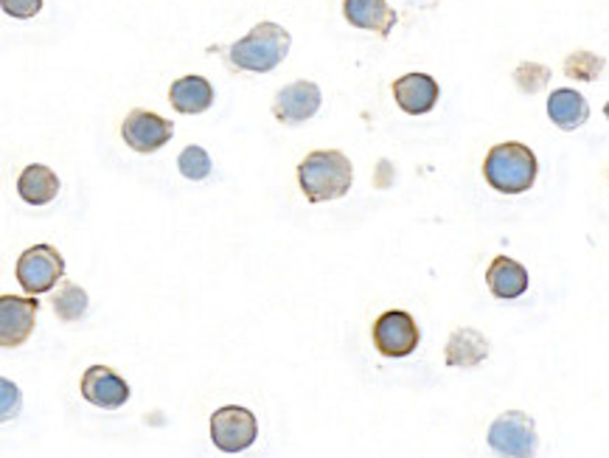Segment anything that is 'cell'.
I'll return each mask as SVG.
<instances>
[{
	"mask_svg": "<svg viewBox=\"0 0 609 458\" xmlns=\"http://www.w3.org/2000/svg\"><path fill=\"white\" fill-rule=\"evenodd\" d=\"M351 160L340 149H315L298 166L301 191L309 202L340 200L351 189Z\"/></svg>",
	"mask_w": 609,
	"mask_h": 458,
	"instance_id": "cell-1",
	"label": "cell"
},
{
	"mask_svg": "<svg viewBox=\"0 0 609 458\" xmlns=\"http://www.w3.org/2000/svg\"><path fill=\"white\" fill-rule=\"evenodd\" d=\"M290 45H293V38L290 31L279 23H270V20H262L253 29L244 34L242 40L228 49V60H231L233 67L239 71H250V74H270L275 65L284 62V56L290 54Z\"/></svg>",
	"mask_w": 609,
	"mask_h": 458,
	"instance_id": "cell-2",
	"label": "cell"
},
{
	"mask_svg": "<svg viewBox=\"0 0 609 458\" xmlns=\"http://www.w3.org/2000/svg\"><path fill=\"white\" fill-rule=\"evenodd\" d=\"M536 155L519 140H506L489 149L483 160V178L500 195H523L536 184Z\"/></svg>",
	"mask_w": 609,
	"mask_h": 458,
	"instance_id": "cell-3",
	"label": "cell"
},
{
	"mask_svg": "<svg viewBox=\"0 0 609 458\" xmlns=\"http://www.w3.org/2000/svg\"><path fill=\"white\" fill-rule=\"evenodd\" d=\"M18 281L29 295H43L56 290L65 275V259L51 244H31L18 259Z\"/></svg>",
	"mask_w": 609,
	"mask_h": 458,
	"instance_id": "cell-4",
	"label": "cell"
},
{
	"mask_svg": "<svg viewBox=\"0 0 609 458\" xmlns=\"http://www.w3.org/2000/svg\"><path fill=\"white\" fill-rule=\"evenodd\" d=\"M489 447L497 456L525 458L536 452V428L534 419L523 410H508L500 414L489 428Z\"/></svg>",
	"mask_w": 609,
	"mask_h": 458,
	"instance_id": "cell-5",
	"label": "cell"
},
{
	"mask_svg": "<svg viewBox=\"0 0 609 458\" xmlns=\"http://www.w3.org/2000/svg\"><path fill=\"white\" fill-rule=\"evenodd\" d=\"M419 326L413 315L405 310H388L374 321V346L382 357L399 361V357L413 355L419 346Z\"/></svg>",
	"mask_w": 609,
	"mask_h": 458,
	"instance_id": "cell-6",
	"label": "cell"
},
{
	"mask_svg": "<svg viewBox=\"0 0 609 458\" xmlns=\"http://www.w3.org/2000/svg\"><path fill=\"white\" fill-rule=\"evenodd\" d=\"M259 436V421L253 410L242 405H225L213 410L211 416V439L222 452H244Z\"/></svg>",
	"mask_w": 609,
	"mask_h": 458,
	"instance_id": "cell-7",
	"label": "cell"
},
{
	"mask_svg": "<svg viewBox=\"0 0 609 458\" xmlns=\"http://www.w3.org/2000/svg\"><path fill=\"white\" fill-rule=\"evenodd\" d=\"M175 135V124L149 111H133L122 124V138L138 155H153L166 147Z\"/></svg>",
	"mask_w": 609,
	"mask_h": 458,
	"instance_id": "cell-8",
	"label": "cell"
},
{
	"mask_svg": "<svg viewBox=\"0 0 609 458\" xmlns=\"http://www.w3.org/2000/svg\"><path fill=\"white\" fill-rule=\"evenodd\" d=\"M38 312V299L3 295V299H0V343L7 348L23 346L31 337V332H34Z\"/></svg>",
	"mask_w": 609,
	"mask_h": 458,
	"instance_id": "cell-9",
	"label": "cell"
},
{
	"mask_svg": "<svg viewBox=\"0 0 609 458\" xmlns=\"http://www.w3.org/2000/svg\"><path fill=\"white\" fill-rule=\"evenodd\" d=\"M321 87L315 82H293L286 85L284 91H279L273 102V116L279 118L281 124H304L321 111Z\"/></svg>",
	"mask_w": 609,
	"mask_h": 458,
	"instance_id": "cell-10",
	"label": "cell"
},
{
	"mask_svg": "<svg viewBox=\"0 0 609 458\" xmlns=\"http://www.w3.org/2000/svg\"><path fill=\"white\" fill-rule=\"evenodd\" d=\"M82 397L91 405L104 410H116L122 408L129 399V385L127 379L118 377L113 368L107 366H91L85 374H82Z\"/></svg>",
	"mask_w": 609,
	"mask_h": 458,
	"instance_id": "cell-11",
	"label": "cell"
},
{
	"mask_svg": "<svg viewBox=\"0 0 609 458\" xmlns=\"http://www.w3.org/2000/svg\"><path fill=\"white\" fill-rule=\"evenodd\" d=\"M441 87L433 76L405 74L393 82V98L408 116H424L439 104Z\"/></svg>",
	"mask_w": 609,
	"mask_h": 458,
	"instance_id": "cell-12",
	"label": "cell"
},
{
	"mask_svg": "<svg viewBox=\"0 0 609 458\" xmlns=\"http://www.w3.org/2000/svg\"><path fill=\"white\" fill-rule=\"evenodd\" d=\"M343 14L354 29L377 31L379 38H388L397 25V12L388 7V0H346Z\"/></svg>",
	"mask_w": 609,
	"mask_h": 458,
	"instance_id": "cell-13",
	"label": "cell"
},
{
	"mask_svg": "<svg viewBox=\"0 0 609 458\" xmlns=\"http://www.w3.org/2000/svg\"><path fill=\"white\" fill-rule=\"evenodd\" d=\"M486 284L494 299H519L528 290V270L508 257H494L486 270Z\"/></svg>",
	"mask_w": 609,
	"mask_h": 458,
	"instance_id": "cell-14",
	"label": "cell"
},
{
	"mask_svg": "<svg viewBox=\"0 0 609 458\" xmlns=\"http://www.w3.org/2000/svg\"><path fill=\"white\" fill-rule=\"evenodd\" d=\"M486 357H489V341L477 330H470V326L455 330L450 335V341H447V348H444L447 366L472 368V366H481Z\"/></svg>",
	"mask_w": 609,
	"mask_h": 458,
	"instance_id": "cell-15",
	"label": "cell"
},
{
	"mask_svg": "<svg viewBox=\"0 0 609 458\" xmlns=\"http://www.w3.org/2000/svg\"><path fill=\"white\" fill-rule=\"evenodd\" d=\"M548 118L565 133L579 129L581 124H587L590 118V104L581 96L579 91H570V87H559L548 96Z\"/></svg>",
	"mask_w": 609,
	"mask_h": 458,
	"instance_id": "cell-16",
	"label": "cell"
},
{
	"mask_svg": "<svg viewBox=\"0 0 609 458\" xmlns=\"http://www.w3.org/2000/svg\"><path fill=\"white\" fill-rule=\"evenodd\" d=\"M18 195L29 206H49L56 195H60V178L56 171L45 164H31L20 171L18 178Z\"/></svg>",
	"mask_w": 609,
	"mask_h": 458,
	"instance_id": "cell-17",
	"label": "cell"
},
{
	"mask_svg": "<svg viewBox=\"0 0 609 458\" xmlns=\"http://www.w3.org/2000/svg\"><path fill=\"white\" fill-rule=\"evenodd\" d=\"M169 102L177 113L197 116V113H206L213 104V87L202 76H183V80H177L169 87Z\"/></svg>",
	"mask_w": 609,
	"mask_h": 458,
	"instance_id": "cell-18",
	"label": "cell"
},
{
	"mask_svg": "<svg viewBox=\"0 0 609 458\" xmlns=\"http://www.w3.org/2000/svg\"><path fill=\"white\" fill-rule=\"evenodd\" d=\"M51 306H54L56 319L71 324V321H80L87 312V293L74 281H62L54 299H51Z\"/></svg>",
	"mask_w": 609,
	"mask_h": 458,
	"instance_id": "cell-19",
	"label": "cell"
},
{
	"mask_svg": "<svg viewBox=\"0 0 609 458\" xmlns=\"http://www.w3.org/2000/svg\"><path fill=\"white\" fill-rule=\"evenodd\" d=\"M607 60L592 51H573L565 60V74L576 82H596L603 74Z\"/></svg>",
	"mask_w": 609,
	"mask_h": 458,
	"instance_id": "cell-20",
	"label": "cell"
},
{
	"mask_svg": "<svg viewBox=\"0 0 609 458\" xmlns=\"http://www.w3.org/2000/svg\"><path fill=\"white\" fill-rule=\"evenodd\" d=\"M177 166H180V175L186 180H206L211 175V155L206 153L202 147H186L177 158Z\"/></svg>",
	"mask_w": 609,
	"mask_h": 458,
	"instance_id": "cell-21",
	"label": "cell"
},
{
	"mask_svg": "<svg viewBox=\"0 0 609 458\" xmlns=\"http://www.w3.org/2000/svg\"><path fill=\"white\" fill-rule=\"evenodd\" d=\"M550 82V67L539 65V62H523V65L514 71V85L523 93H539L543 87H548Z\"/></svg>",
	"mask_w": 609,
	"mask_h": 458,
	"instance_id": "cell-22",
	"label": "cell"
},
{
	"mask_svg": "<svg viewBox=\"0 0 609 458\" xmlns=\"http://www.w3.org/2000/svg\"><path fill=\"white\" fill-rule=\"evenodd\" d=\"M0 7H3V12H7L9 18L29 20L38 18L40 9H43V0H0Z\"/></svg>",
	"mask_w": 609,
	"mask_h": 458,
	"instance_id": "cell-23",
	"label": "cell"
},
{
	"mask_svg": "<svg viewBox=\"0 0 609 458\" xmlns=\"http://www.w3.org/2000/svg\"><path fill=\"white\" fill-rule=\"evenodd\" d=\"M0 388H3V419H12V416L20 410V392L9 383L7 377H3Z\"/></svg>",
	"mask_w": 609,
	"mask_h": 458,
	"instance_id": "cell-24",
	"label": "cell"
},
{
	"mask_svg": "<svg viewBox=\"0 0 609 458\" xmlns=\"http://www.w3.org/2000/svg\"><path fill=\"white\" fill-rule=\"evenodd\" d=\"M603 116H607V122H609V102L603 104Z\"/></svg>",
	"mask_w": 609,
	"mask_h": 458,
	"instance_id": "cell-25",
	"label": "cell"
}]
</instances>
